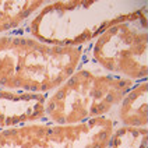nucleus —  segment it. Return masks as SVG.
I'll return each mask as SVG.
<instances>
[{"mask_svg":"<svg viewBox=\"0 0 148 148\" xmlns=\"http://www.w3.org/2000/svg\"><path fill=\"white\" fill-rule=\"evenodd\" d=\"M148 127L115 126L106 148H147Z\"/></svg>","mask_w":148,"mask_h":148,"instance_id":"obj_9","label":"nucleus"},{"mask_svg":"<svg viewBox=\"0 0 148 148\" xmlns=\"http://www.w3.org/2000/svg\"><path fill=\"white\" fill-rule=\"evenodd\" d=\"M148 7L147 0H46L18 31L43 43L84 46L110 24Z\"/></svg>","mask_w":148,"mask_h":148,"instance_id":"obj_1","label":"nucleus"},{"mask_svg":"<svg viewBox=\"0 0 148 148\" xmlns=\"http://www.w3.org/2000/svg\"><path fill=\"white\" fill-rule=\"evenodd\" d=\"M133 85L84 58L66 81L46 94L43 122L73 126L108 117Z\"/></svg>","mask_w":148,"mask_h":148,"instance_id":"obj_3","label":"nucleus"},{"mask_svg":"<svg viewBox=\"0 0 148 148\" xmlns=\"http://www.w3.org/2000/svg\"><path fill=\"white\" fill-rule=\"evenodd\" d=\"M85 59L103 71L133 82L148 77L147 8L110 24L91 41Z\"/></svg>","mask_w":148,"mask_h":148,"instance_id":"obj_4","label":"nucleus"},{"mask_svg":"<svg viewBox=\"0 0 148 148\" xmlns=\"http://www.w3.org/2000/svg\"><path fill=\"white\" fill-rule=\"evenodd\" d=\"M46 0H0V34L20 28Z\"/></svg>","mask_w":148,"mask_h":148,"instance_id":"obj_8","label":"nucleus"},{"mask_svg":"<svg viewBox=\"0 0 148 148\" xmlns=\"http://www.w3.org/2000/svg\"><path fill=\"white\" fill-rule=\"evenodd\" d=\"M87 46H55L18 29L0 34V88L49 94L82 63Z\"/></svg>","mask_w":148,"mask_h":148,"instance_id":"obj_2","label":"nucleus"},{"mask_svg":"<svg viewBox=\"0 0 148 148\" xmlns=\"http://www.w3.org/2000/svg\"><path fill=\"white\" fill-rule=\"evenodd\" d=\"M116 122L112 115L88 123L36 122L0 130V148H106Z\"/></svg>","mask_w":148,"mask_h":148,"instance_id":"obj_5","label":"nucleus"},{"mask_svg":"<svg viewBox=\"0 0 148 148\" xmlns=\"http://www.w3.org/2000/svg\"><path fill=\"white\" fill-rule=\"evenodd\" d=\"M46 94L0 88V130L43 122Z\"/></svg>","mask_w":148,"mask_h":148,"instance_id":"obj_6","label":"nucleus"},{"mask_svg":"<svg viewBox=\"0 0 148 148\" xmlns=\"http://www.w3.org/2000/svg\"><path fill=\"white\" fill-rule=\"evenodd\" d=\"M116 126L148 127V80L134 82L115 108Z\"/></svg>","mask_w":148,"mask_h":148,"instance_id":"obj_7","label":"nucleus"}]
</instances>
